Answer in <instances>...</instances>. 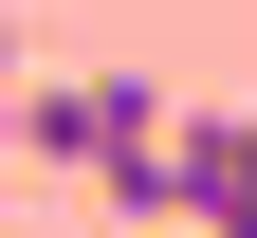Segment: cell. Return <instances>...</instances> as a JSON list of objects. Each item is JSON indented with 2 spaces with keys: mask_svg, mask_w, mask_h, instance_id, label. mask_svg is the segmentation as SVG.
Returning <instances> with one entry per match:
<instances>
[{
  "mask_svg": "<svg viewBox=\"0 0 257 238\" xmlns=\"http://www.w3.org/2000/svg\"><path fill=\"white\" fill-rule=\"evenodd\" d=\"M0 128H19V37H0Z\"/></svg>",
  "mask_w": 257,
  "mask_h": 238,
  "instance_id": "1",
  "label": "cell"
}]
</instances>
